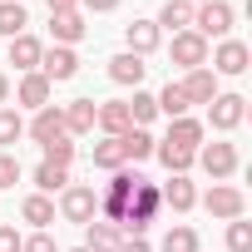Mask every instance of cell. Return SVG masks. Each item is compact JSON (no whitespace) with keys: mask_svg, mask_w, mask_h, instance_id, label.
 I'll list each match as a JSON object with an SVG mask.
<instances>
[{"mask_svg":"<svg viewBox=\"0 0 252 252\" xmlns=\"http://www.w3.org/2000/svg\"><path fill=\"white\" fill-rule=\"evenodd\" d=\"M144 178L134 173V168H114V178H109V188H104V198H99V208H104V222H114L119 227V218L129 213V198H134V188H139Z\"/></svg>","mask_w":252,"mask_h":252,"instance_id":"6da1fadb","label":"cell"},{"mask_svg":"<svg viewBox=\"0 0 252 252\" xmlns=\"http://www.w3.org/2000/svg\"><path fill=\"white\" fill-rule=\"evenodd\" d=\"M193 30H198L203 40H227V30H232V5H227V0H203V5L193 10Z\"/></svg>","mask_w":252,"mask_h":252,"instance_id":"7a4b0ae2","label":"cell"},{"mask_svg":"<svg viewBox=\"0 0 252 252\" xmlns=\"http://www.w3.org/2000/svg\"><path fill=\"white\" fill-rule=\"evenodd\" d=\"M193 163H203V173L213 178V183H222V178H232L237 173V144H203L198 154H193Z\"/></svg>","mask_w":252,"mask_h":252,"instance_id":"3957f363","label":"cell"},{"mask_svg":"<svg viewBox=\"0 0 252 252\" xmlns=\"http://www.w3.org/2000/svg\"><path fill=\"white\" fill-rule=\"evenodd\" d=\"M203 208H208L213 218L232 222V218H242V213H247V198H242V188H232V183H213V188H208V198H203Z\"/></svg>","mask_w":252,"mask_h":252,"instance_id":"277c9868","label":"cell"},{"mask_svg":"<svg viewBox=\"0 0 252 252\" xmlns=\"http://www.w3.org/2000/svg\"><path fill=\"white\" fill-rule=\"evenodd\" d=\"M168 55H173V64H183V69H203V64H208V40H203L198 30H178L173 45H168Z\"/></svg>","mask_w":252,"mask_h":252,"instance_id":"5b68a950","label":"cell"},{"mask_svg":"<svg viewBox=\"0 0 252 252\" xmlns=\"http://www.w3.org/2000/svg\"><path fill=\"white\" fill-rule=\"evenodd\" d=\"M60 213H64L69 222H94V213H99V193L84 188V183H69L64 198H60Z\"/></svg>","mask_w":252,"mask_h":252,"instance_id":"8992f818","label":"cell"},{"mask_svg":"<svg viewBox=\"0 0 252 252\" xmlns=\"http://www.w3.org/2000/svg\"><path fill=\"white\" fill-rule=\"evenodd\" d=\"M242 114H247V99H242V94H213V104H208V124H213L218 134L237 129Z\"/></svg>","mask_w":252,"mask_h":252,"instance_id":"52a82bcc","label":"cell"},{"mask_svg":"<svg viewBox=\"0 0 252 252\" xmlns=\"http://www.w3.org/2000/svg\"><path fill=\"white\" fill-rule=\"evenodd\" d=\"M40 74H45L50 84H64V79H74V74H79V55H74L69 45H55V50H45V55H40Z\"/></svg>","mask_w":252,"mask_h":252,"instance_id":"ba28073f","label":"cell"},{"mask_svg":"<svg viewBox=\"0 0 252 252\" xmlns=\"http://www.w3.org/2000/svg\"><path fill=\"white\" fill-rule=\"evenodd\" d=\"M94 124H99V129H104L109 139H124V134L134 129V119H129V104H124V99H109V104H99Z\"/></svg>","mask_w":252,"mask_h":252,"instance_id":"9c48e42d","label":"cell"},{"mask_svg":"<svg viewBox=\"0 0 252 252\" xmlns=\"http://www.w3.org/2000/svg\"><path fill=\"white\" fill-rule=\"evenodd\" d=\"M124 40H129V55H154L158 50V40H163V30L154 25V20H134V25H124Z\"/></svg>","mask_w":252,"mask_h":252,"instance_id":"30bf717a","label":"cell"},{"mask_svg":"<svg viewBox=\"0 0 252 252\" xmlns=\"http://www.w3.org/2000/svg\"><path fill=\"white\" fill-rule=\"evenodd\" d=\"M158 198H163V208H173V213H188V208L198 203V188L188 183V173H173V178L158 188Z\"/></svg>","mask_w":252,"mask_h":252,"instance_id":"8fae6325","label":"cell"},{"mask_svg":"<svg viewBox=\"0 0 252 252\" xmlns=\"http://www.w3.org/2000/svg\"><path fill=\"white\" fill-rule=\"evenodd\" d=\"M163 144L198 154V149H203V124H198V119H188V114H183V119H168V139H163Z\"/></svg>","mask_w":252,"mask_h":252,"instance_id":"7c38bea8","label":"cell"},{"mask_svg":"<svg viewBox=\"0 0 252 252\" xmlns=\"http://www.w3.org/2000/svg\"><path fill=\"white\" fill-rule=\"evenodd\" d=\"M60 114H64V134H94V114H99V104H94V99H69Z\"/></svg>","mask_w":252,"mask_h":252,"instance_id":"4fadbf2b","label":"cell"},{"mask_svg":"<svg viewBox=\"0 0 252 252\" xmlns=\"http://www.w3.org/2000/svg\"><path fill=\"white\" fill-rule=\"evenodd\" d=\"M247 60H252V55H247V45H242V40H222V45H218V55H213V74H242V69H247Z\"/></svg>","mask_w":252,"mask_h":252,"instance_id":"5bb4252c","label":"cell"},{"mask_svg":"<svg viewBox=\"0 0 252 252\" xmlns=\"http://www.w3.org/2000/svg\"><path fill=\"white\" fill-rule=\"evenodd\" d=\"M144 74H149V64H144L139 55H129V50L109 60V79H114V84H134V89H139V84H144Z\"/></svg>","mask_w":252,"mask_h":252,"instance_id":"9a60e30c","label":"cell"},{"mask_svg":"<svg viewBox=\"0 0 252 252\" xmlns=\"http://www.w3.org/2000/svg\"><path fill=\"white\" fill-rule=\"evenodd\" d=\"M60 134H64V114H60L55 104L35 109V119H30V139H35V144H50V139H60Z\"/></svg>","mask_w":252,"mask_h":252,"instance_id":"2e32d148","label":"cell"},{"mask_svg":"<svg viewBox=\"0 0 252 252\" xmlns=\"http://www.w3.org/2000/svg\"><path fill=\"white\" fill-rule=\"evenodd\" d=\"M40 55H45V45H40L35 35H15V40H10V64H15L20 74L40 69Z\"/></svg>","mask_w":252,"mask_h":252,"instance_id":"e0dca14e","label":"cell"},{"mask_svg":"<svg viewBox=\"0 0 252 252\" xmlns=\"http://www.w3.org/2000/svg\"><path fill=\"white\" fill-rule=\"evenodd\" d=\"M183 94H188V104H213V94H218V74H213L208 64H203V69H188Z\"/></svg>","mask_w":252,"mask_h":252,"instance_id":"ac0fdd59","label":"cell"},{"mask_svg":"<svg viewBox=\"0 0 252 252\" xmlns=\"http://www.w3.org/2000/svg\"><path fill=\"white\" fill-rule=\"evenodd\" d=\"M50 89H55V84H50V79H45L40 69H30V74L20 79V89H15V99H20L25 109H45V104H50Z\"/></svg>","mask_w":252,"mask_h":252,"instance_id":"d6986e66","label":"cell"},{"mask_svg":"<svg viewBox=\"0 0 252 252\" xmlns=\"http://www.w3.org/2000/svg\"><path fill=\"white\" fill-rule=\"evenodd\" d=\"M124 232L114 222H84V252H119Z\"/></svg>","mask_w":252,"mask_h":252,"instance_id":"ffe728a7","label":"cell"},{"mask_svg":"<svg viewBox=\"0 0 252 252\" xmlns=\"http://www.w3.org/2000/svg\"><path fill=\"white\" fill-rule=\"evenodd\" d=\"M193 10H198L193 0H168L154 25H158V30H173V35H178V30H193Z\"/></svg>","mask_w":252,"mask_h":252,"instance_id":"44dd1931","label":"cell"},{"mask_svg":"<svg viewBox=\"0 0 252 252\" xmlns=\"http://www.w3.org/2000/svg\"><path fill=\"white\" fill-rule=\"evenodd\" d=\"M50 30H55V40L60 45H74V40H84V15L79 10H60V15H50Z\"/></svg>","mask_w":252,"mask_h":252,"instance_id":"7402d4cb","label":"cell"},{"mask_svg":"<svg viewBox=\"0 0 252 252\" xmlns=\"http://www.w3.org/2000/svg\"><path fill=\"white\" fill-rule=\"evenodd\" d=\"M20 218H25L30 227H40V232H45V227L55 222V203H50L45 193H30V198L20 203Z\"/></svg>","mask_w":252,"mask_h":252,"instance_id":"603a6c76","label":"cell"},{"mask_svg":"<svg viewBox=\"0 0 252 252\" xmlns=\"http://www.w3.org/2000/svg\"><path fill=\"white\" fill-rule=\"evenodd\" d=\"M119 144H124V158H129V163H144V158H154V144H158V139H154L149 129H129Z\"/></svg>","mask_w":252,"mask_h":252,"instance_id":"cb8c5ba5","label":"cell"},{"mask_svg":"<svg viewBox=\"0 0 252 252\" xmlns=\"http://www.w3.org/2000/svg\"><path fill=\"white\" fill-rule=\"evenodd\" d=\"M25 25H30V15H25L20 0H0V35L15 40V35H25Z\"/></svg>","mask_w":252,"mask_h":252,"instance_id":"d4e9b609","label":"cell"},{"mask_svg":"<svg viewBox=\"0 0 252 252\" xmlns=\"http://www.w3.org/2000/svg\"><path fill=\"white\" fill-rule=\"evenodd\" d=\"M154 104H158V114H168V119H183L193 104H188V94H183V84H163V94H154Z\"/></svg>","mask_w":252,"mask_h":252,"instance_id":"484cf974","label":"cell"},{"mask_svg":"<svg viewBox=\"0 0 252 252\" xmlns=\"http://www.w3.org/2000/svg\"><path fill=\"white\" fill-rule=\"evenodd\" d=\"M35 188L50 198V193H60V188H69V168H60V163H40L35 168Z\"/></svg>","mask_w":252,"mask_h":252,"instance_id":"4316f807","label":"cell"},{"mask_svg":"<svg viewBox=\"0 0 252 252\" xmlns=\"http://www.w3.org/2000/svg\"><path fill=\"white\" fill-rule=\"evenodd\" d=\"M94 168H129V158H124V144L119 139H104V144H94Z\"/></svg>","mask_w":252,"mask_h":252,"instance_id":"83f0119b","label":"cell"},{"mask_svg":"<svg viewBox=\"0 0 252 252\" xmlns=\"http://www.w3.org/2000/svg\"><path fill=\"white\" fill-rule=\"evenodd\" d=\"M154 158H158L168 173H188V168H193V154H188V149H173V144H154Z\"/></svg>","mask_w":252,"mask_h":252,"instance_id":"f1b7e54d","label":"cell"},{"mask_svg":"<svg viewBox=\"0 0 252 252\" xmlns=\"http://www.w3.org/2000/svg\"><path fill=\"white\" fill-rule=\"evenodd\" d=\"M129 104V119H134V129H144V124L158 114V104H154V94H144V89H134V99H124Z\"/></svg>","mask_w":252,"mask_h":252,"instance_id":"f546056e","label":"cell"},{"mask_svg":"<svg viewBox=\"0 0 252 252\" xmlns=\"http://www.w3.org/2000/svg\"><path fill=\"white\" fill-rule=\"evenodd\" d=\"M163 252H198V232L183 227V222L168 227V232H163Z\"/></svg>","mask_w":252,"mask_h":252,"instance_id":"4dcf8cb0","label":"cell"},{"mask_svg":"<svg viewBox=\"0 0 252 252\" xmlns=\"http://www.w3.org/2000/svg\"><path fill=\"white\" fill-rule=\"evenodd\" d=\"M20 134H25V119H20L15 109H0V149L20 144Z\"/></svg>","mask_w":252,"mask_h":252,"instance_id":"1f68e13d","label":"cell"},{"mask_svg":"<svg viewBox=\"0 0 252 252\" xmlns=\"http://www.w3.org/2000/svg\"><path fill=\"white\" fill-rule=\"evenodd\" d=\"M40 149H45V163H60V168L74 163V144H69V134H60V139H50V144H40Z\"/></svg>","mask_w":252,"mask_h":252,"instance_id":"d6a6232c","label":"cell"},{"mask_svg":"<svg viewBox=\"0 0 252 252\" xmlns=\"http://www.w3.org/2000/svg\"><path fill=\"white\" fill-rule=\"evenodd\" d=\"M227 252H252V222H242V218L227 222Z\"/></svg>","mask_w":252,"mask_h":252,"instance_id":"836d02e7","label":"cell"},{"mask_svg":"<svg viewBox=\"0 0 252 252\" xmlns=\"http://www.w3.org/2000/svg\"><path fill=\"white\" fill-rule=\"evenodd\" d=\"M15 183H20V158L0 154V188H15Z\"/></svg>","mask_w":252,"mask_h":252,"instance_id":"e575fe53","label":"cell"},{"mask_svg":"<svg viewBox=\"0 0 252 252\" xmlns=\"http://www.w3.org/2000/svg\"><path fill=\"white\" fill-rule=\"evenodd\" d=\"M20 252H60V247H55V237H50V232H35V237H25V242H20Z\"/></svg>","mask_w":252,"mask_h":252,"instance_id":"d590c367","label":"cell"},{"mask_svg":"<svg viewBox=\"0 0 252 252\" xmlns=\"http://www.w3.org/2000/svg\"><path fill=\"white\" fill-rule=\"evenodd\" d=\"M20 242H25V237H20L15 227H0V252H20Z\"/></svg>","mask_w":252,"mask_h":252,"instance_id":"8d00e7d4","label":"cell"},{"mask_svg":"<svg viewBox=\"0 0 252 252\" xmlns=\"http://www.w3.org/2000/svg\"><path fill=\"white\" fill-rule=\"evenodd\" d=\"M119 252H154V247H149L144 237H124V242H119Z\"/></svg>","mask_w":252,"mask_h":252,"instance_id":"74e56055","label":"cell"},{"mask_svg":"<svg viewBox=\"0 0 252 252\" xmlns=\"http://www.w3.org/2000/svg\"><path fill=\"white\" fill-rule=\"evenodd\" d=\"M79 5H84V10H99V15H104V10H119V0H79Z\"/></svg>","mask_w":252,"mask_h":252,"instance_id":"f35d334b","label":"cell"},{"mask_svg":"<svg viewBox=\"0 0 252 252\" xmlns=\"http://www.w3.org/2000/svg\"><path fill=\"white\" fill-rule=\"evenodd\" d=\"M50 5V15H60V10H79V0H45Z\"/></svg>","mask_w":252,"mask_h":252,"instance_id":"ab89813d","label":"cell"},{"mask_svg":"<svg viewBox=\"0 0 252 252\" xmlns=\"http://www.w3.org/2000/svg\"><path fill=\"white\" fill-rule=\"evenodd\" d=\"M5 99H10V79L0 74V109H5Z\"/></svg>","mask_w":252,"mask_h":252,"instance_id":"60d3db41","label":"cell"},{"mask_svg":"<svg viewBox=\"0 0 252 252\" xmlns=\"http://www.w3.org/2000/svg\"><path fill=\"white\" fill-rule=\"evenodd\" d=\"M74 252H84V247H74Z\"/></svg>","mask_w":252,"mask_h":252,"instance_id":"b9f144b4","label":"cell"},{"mask_svg":"<svg viewBox=\"0 0 252 252\" xmlns=\"http://www.w3.org/2000/svg\"><path fill=\"white\" fill-rule=\"evenodd\" d=\"M193 5H198V0H193Z\"/></svg>","mask_w":252,"mask_h":252,"instance_id":"7bdbcfd3","label":"cell"},{"mask_svg":"<svg viewBox=\"0 0 252 252\" xmlns=\"http://www.w3.org/2000/svg\"><path fill=\"white\" fill-rule=\"evenodd\" d=\"M20 5H25V0H20Z\"/></svg>","mask_w":252,"mask_h":252,"instance_id":"ee69618b","label":"cell"}]
</instances>
